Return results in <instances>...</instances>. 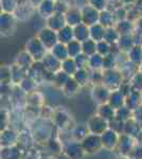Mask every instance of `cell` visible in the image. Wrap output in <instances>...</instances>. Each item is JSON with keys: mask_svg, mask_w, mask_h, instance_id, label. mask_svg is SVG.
I'll use <instances>...</instances> for the list:
<instances>
[{"mask_svg": "<svg viewBox=\"0 0 142 159\" xmlns=\"http://www.w3.org/2000/svg\"><path fill=\"white\" fill-rule=\"evenodd\" d=\"M82 147H83L84 152L86 154H95L100 152L101 148H103V143H102V138L101 135H95V134H89L81 141Z\"/></svg>", "mask_w": 142, "mask_h": 159, "instance_id": "obj_1", "label": "cell"}, {"mask_svg": "<svg viewBox=\"0 0 142 159\" xmlns=\"http://www.w3.org/2000/svg\"><path fill=\"white\" fill-rule=\"evenodd\" d=\"M86 125L90 134H95V135H102L105 130L109 129L108 122L106 120L103 119L102 117H100L99 115H94V116L90 117L87 120Z\"/></svg>", "mask_w": 142, "mask_h": 159, "instance_id": "obj_2", "label": "cell"}, {"mask_svg": "<svg viewBox=\"0 0 142 159\" xmlns=\"http://www.w3.org/2000/svg\"><path fill=\"white\" fill-rule=\"evenodd\" d=\"M134 141H135V139L131 138V136H128L126 134L120 135L118 150L122 157H130V156L133 155V152L136 148V144Z\"/></svg>", "mask_w": 142, "mask_h": 159, "instance_id": "obj_3", "label": "cell"}, {"mask_svg": "<svg viewBox=\"0 0 142 159\" xmlns=\"http://www.w3.org/2000/svg\"><path fill=\"white\" fill-rule=\"evenodd\" d=\"M64 154L69 159H83L86 153L84 152L80 141L72 140L68 141V143L64 147Z\"/></svg>", "mask_w": 142, "mask_h": 159, "instance_id": "obj_4", "label": "cell"}, {"mask_svg": "<svg viewBox=\"0 0 142 159\" xmlns=\"http://www.w3.org/2000/svg\"><path fill=\"white\" fill-rule=\"evenodd\" d=\"M103 85L106 86L108 89H119L122 85V74L116 72L112 69L107 70L103 74Z\"/></svg>", "mask_w": 142, "mask_h": 159, "instance_id": "obj_5", "label": "cell"}, {"mask_svg": "<svg viewBox=\"0 0 142 159\" xmlns=\"http://www.w3.org/2000/svg\"><path fill=\"white\" fill-rule=\"evenodd\" d=\"M101 138H102L103 148H105V150L112 151L113 148H118L120 135L118 133H116L115 130L108 129L101 135Z\"/></svg>", "mask_w": 142, "mask_h": 159, "instance_id": "obj_6", "label": "cell"}, {"mask_svg": "<svg viewBox=\"0 0 142 159\" xmlns=\"http://www.w3.org/2000/svg\"><path fill=\"white\" fill-rule=\"evenodd\" d=\"M110 93H112V91L103 84L102 85H95L91 90V98L98 105L106 104L108 103Z\"/></svg>", "mask_w": 142, "mask_h": 159, "instance_id": "obj_7", "label": "cell"}, {"mask_svg": "<svg viewBox=\"0 0 142 159\" xmlns=\"http://www.w3.org/2000/svg\"><path fill=\"white\" fill-rule=\"evenodd\" d=\"M123 134H126L131 136V138H134V139H137V138H139V136L142 135V125L139 124L133 118V119L125 122L124 133Z\"/></svg>", "mask_w": 142, "mask_h": 159, "instance_id": "obj_8", "label": "cell"}, {"mask_svg": "<svg viewBox=\"0 0 142 159\" xmlns=\"http://www.w3.org/2000/svg\"><path fill=\"white\" fill-rule=\"evenodd\" d=\"M18 136L13 129H3L1 133V145L3 148L14 147L15 143L17 142Z\"/></svg>", "mask_w": 142, "mask_h": 159, "instance_id": "obj_9", "label": "cell"}, {"mask_svg": "<svg viewBox=\"0 0 142 159\" xmlns=\"http://www.w3.org/2000/svg\"><path fill=\"white\" fill-rule=\"evenodd\" d=\"M116 114H117V110L112 108L109 104H102L99 105V108H98L97 115H99L100 117H102L104 120H106L107 122L112 121L113 119H116Z\"/></svg>", "mask_w": 142, "mask_h": 159, "instance_id": "obj_10", "label": "cell"}, {"mask_svg": "<svg viewBox=\"0 0 142 159\" xmlns=\"http://www.w3.org/2000/svg\"><path fill=\"white\" fill-rule=\"evenodd\" d=\"M108 104L116 110L121 108V107L125 105V96L120 90H113L110 93Z\"/></svg>", "mask_w": 142, "mask_h": 159, "instance_id": "obj_11", "label": "cell"}, {"mask_svg": "<svg viewBox=\"0 0 142 159\" xmlns=\"http://www.w3.org/2000/svg\"><path fill=\"white\" fill-rule=\"evenodd\" d=\"M142 104L141 100V91L133 90L128 96L125 97V106L128 107L130 109L134 110L138 106Z\"/></svg>", "mask_w": 142, "mask_h": 159, "instance_id": "obj_12", "label": "cell"}, {"mask_svg": "<svg viewBox=\"0 0 142 159\" xmlns=\"http://www.w3.org/2000/svg\"><path fill=\"white\" fill-rule=\"evenodd\" d=\"M80 87L81 86H80L79 83H77L76 80L73 79V76H70L68 81H67V83L63 87L64 93L67 94V96H69V97H72V96H74V94L77 93Z\"/></svg>", "mask_w": 142, "mask_h": 159, "instance_id": "obj_13", "label": "cell"}, {"mask_svg": "<svg viewBox=\"0 0 142 159\" xmlns=\"http://www.w3.org/2000/svg\"><path fill=\"white\" fill-rule=\"evenodd\" d=\"M88 134H89V130L87 129L86 124L76 125V126L73 129V130H72V137L74 138V140L80 141V142H81V141L83 140Z\"/></svg>", "mask_w": 142, "mask_h": 159, "instance_id": "obj_14", "label": "cell"}, {"mask_svg": "<svg viewBox=\"0 0 142 159\" xmlns=\"http://www.w3.org/2000/svg\"><path fill=\"white\" fill-rule=\"evenodd\" d=\"M70 120V117L66 114L65 111L61 110V111H56L53 116V121L55 123L56 126H59L61 129H65V126L68 123V121Z\"/></svg>", "mask_w": 142, "mask_h": 159, "instance_id": "obj_15", "label": "cell"}, {"mask_svg": "<svg viewBox=\"0 0 142 159\" xmlns=\"http://www.w3.org/2000/svg\"><path fill=\"white\" fill-rule=\"evenodd\" d=\"M59 61L56 57H54L53 55H48L44 57V63L43 65L45 66V68L49 71H56L59 67Z\"/></svg>", "mask_w": 142, "mask_h": 159, "instance_id": "obj_16", "label": "cell"}, {"mask_svg": "<svg viewBox=\"0 0 142 159\" xmlns=\"http://www.w3.org/2000/svg\"><path fill=\"white\" fill-rule=\"evenodd\" d=\"M62 68H63L64 72L68 74L69 76L74 75L77 71V66L76 61H74V60H70V58H67L66 61H64L62 63Z\"/></svg>", "mask_w": 142, "mask_h": 159, "instance_id": "obj_17", "label": "cell"}, {"mask_svg": "<svg viewBox=\"0 0 142 159\" xmlns=\"http://www.w3.org/2000/svg\"><path fill=\"white\" fill-rule=\"evenodd\" d=\"M116 118L119 119L122 122H126L128 120L133 119V110L126 107L125 105L122 106L121 108L117 109V114H116Z\"/></svg>", "mask_w": 142, "mask_h": 159, "instance_id": "obj_18", "label": "cell"}, {"mask_svg": "<svg viewBox=\"0 0 142 159\" xmlns=\"http://www.w3.org/2000/svg\"><path fill=\"white\" fill-rule=\"evenodd\" d=\"M20 153L17 148L10 147V148H3L1 152V159H19Z\"/></svg>", "mask_w": 142, "mask_h": 159, "instance_id": "obj_19", "label": "cell"}, {"mask_svg": "<svg viewBox=\"0 0 142 159\" xmlns=\"http://www.w3.org/2000/svg\"><path fill=\"white\" fill-rule=\"evenodd\" d=\"M73 79L79 83L80 86H85L87 83H88V73L85 71V69H77V71L76 72V74L73 75Z\"/></svg>", "mask_w": 142, "mask_h": 159, "instance_id": "obj_20", "label": "cell"}, {"mask_svg": "<svg viewBox=\"0 0 142 159\" xmlns=\"http://www.w3.org/2000/svg\"><path fill=\"white\" fill-rule=\"evenodd\" d=\"M20 87L25 92H33L36 88V82L31 78H25L20 82Z\"/></svg>", "mask_w": 142, "mask_h": 159, "instance_id": "obj_21", "label": "cell"}, {"mask_svg": "<svg viewBox=\"0 0 142 159\" xmlns=\"http://www.w3.org/2000/svg\"><path fill=\"white\" fill-rule=\"evenodd\" d=\"M81 46H80L79 43H74V42H71L68 45V48H67V50H68V54L70 57H73L76 58L77 55L81 54Z\"/></svg>", "mask_w": 142, "mask_h": 159, "instance_id": "obj_22", "label": "cell"}, {"mask_svg": "<svg viewBox=\"0 0 142 159\" xmlns=\"http://www.w3.org/2000/svg\"><path fill=\"white\" fill-rule=\"evenodd\" d=\"M133 118L139 124L142 125V104L137 107L136 109L133 110Z\"/></svg>", "mask_w": 142, "mask_h": 159, "instance_id": "obj_23", "label": "cell"}, {"mask_svg": "<svg viewBox=\"0 0 142 159\" xmlns=\"http://www.w3.org/2000/svg\"><path fill=\"white\" fill-rule=\"evenodd\" d=\"M131 159H142V144L136 145L131 155Z\"/></svg>", "mask_w": 142, "mask_h": 159, "instance_id": "obj_24", "label": "cell"}, {"mask_svg": "<svg viewBox=\"0 0 142 159\" xmlns=\"http://www.w3.org/2000/svg\"><path fill=\"white\" fill-rule=\"evenodd\" d=\"M140 73H141V74H142V68H141V72H140Z\"/></svg>", "mask_w": 142, "mask_h": 159, "instance_id": "obj_25", "label": "cell"}]
</instances>
